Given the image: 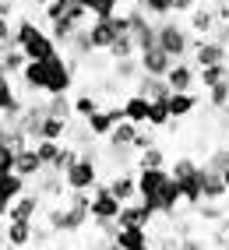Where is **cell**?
<instances>
[{"instance_id": "obj_9", "label": "cell", "mask_w": 229, "mask_h": 250, "mask_svg": "<svg viewBox=\"0 0 229 250\" xmlns=\"http://www.w3.org/2000/svg\"><path fill=\"white\" fill-rule=\"evenodd\" d=\"M138 63H141V71L145 74H155V78H166L169 74V67H173V57L166 53V49H162L159 42L155 46H148V49H141V53H138Z\"/></svg>"}, {"instance_id": "obj_29", "label": "cell", "mask_w": 229, "mask_h": 250, "mask_svg": "<svg viewBox=\"0 0 229 250\" xmlns=\"http://www.w3.org/2000/svg\"><path fill=\"white\" fill-rule=\"evenodd\" d=\"M95 109H103V103H99V95H95V92H81V95L74 99V113H78V120H88Z\"/></svg>"}, {"instance_id": "obj_45", "label": "cell", "mask_w": 229, "mask_h": 250, "mask_svg": "<svg viewBox=\"0 0 229 250\" xmlns=\"http://www.w3.org/2000/svg\"><path fill=\"white\" fill-rule=\"evenodd\" d=\"M211 39L222 42V46H229V21H219V25H215V32H211Z\"/></svg>"}, {"instance_id": "obj_27", "label": "cell", "mask_w": 229, "mask_h": 250, "mask_svg": "<svg viewBox=\"0 0 229 250\" xmlns=\"http://www.w3.org/2000/svg\"><path fill=\"white\" fill-rule=\"evenodd\" d=\"M81 25L74 21V18H67V14H63V18H57V21H50V36L63 46V49H67V42L74 39V32H78Z\"/></svg>"}, {"instance_id": "obj_41", "label": "cell", "mask_w": 229, "mask_h": 250, "mask_svg": "<svg viewBox=\"0 0 229 250\" xmlns=\"http://www.w3.org/2000/svg\"><path fill=\"white\" fill-rule=\"evenodd\" d=\"M67 7H71V0H53V4L42 7V14H46V21H57V18L67 14Z\"/></svg>"}, {"instance_id": "obj_34", "label": "cell", "mask_w": 229, "mask_h": 250, "mask_svg": "<svg viewBox=\"0 0 229 250\" xmlns=\"http://www.w3.org/2000/svg\"><path fill=\"white\" fill-rule=\"evenodd\" d=\"M173 124V113L166 103H152V113H148V127L152 130H162V127H169Z\"/></svg>"}, {"instance_id": "obj_49", "label": "cell", "mask_w": 229, "mask_h": 250, "mask_svg": "<svg viewBox=\"0 0 229 250\" xmlns=\"http://www.w3.org/2000/svg\"><path fill=\"white\" fill-rule=\"evenodd\" d=\"M36 250H67V247H57V243H46V247H36Z\"/></svg>"}, {"instance_id": "obj_16", "label": "cell", "mask_w": 229, "mask_h": 250, "mask_svg": "<svg viewBox=\"0 0 229 250\" xmlns=\"http://www.w3.org/2000/svg\"><path fill=\"white\" fill-rule=\"evenodd\" d=\"M21 109H25V103H21V95H18V88H14V81H11V74H7L4 81H0V116L18 120Z\"/></svg>"}, {"instance_id": "obj_33", "label": "cell", "mask_w": 229, "mask_h": 250, "mask_svg": "<svg viewBox=\"0 0 229 250\" xmlns=\"http://www.w3.org/2000/svg\"><path fill=\"white\" fill-rule=\"evenodd\" d=\"M205 92H208V106L215 113L229 109V81H222V85H215V88H205Z\"/></svg>"}, {"instance_id": "obj_42", "label": "cell", "mask_w": 229, "mask_h": 250, "mask_svg": "<svg viewBox=\"0 0 229 250\" xmlns=\"http://www.w3.org/2000/svg\"><path fill=\"white\" fill-rule=\"evenodd\" d=\"M53 236H57V232L50 226H36V229H32V247H46Z\"/></svg>"}, {"instance_id": "obj_25", "label": "cell", "mask_w": 229, "mask_h": 250, "mask_svg": "<svg viewBox=\"0 0 229 250\" xmlns=\"http://www.w3.org/2000/svg\"><path fill=\"white\" fill-rule=\"evenodd\" d=\"M222 81H229V60L226 63H211V67H198V85L201 88H215Z\"/></svg>"}, {"instance_id": "obj_2", "label": "cell", "mask_w": 229, "mask_h": 250, "mask_svg": "<svg viewBox=\"0 0 229 250\" xmlns=\"http://www.w3.org/2000/svg\"><path fill=\"white\" fill-rule=\"evenodd\" d=\"M155 42L166 49L173 60H187L194 53V32L187 25H180L173 14L162 18V21H155Z\"/></svg>"}, {"instance_id": "obj_28", "label": "cell", "mask_w": 229, "mask_h": 250, "mask_svg": "<svg viewBox=\"0 0 229 250\" xmlns=\"http://www.w3.org/2000/svg\"><path fill=\"white\" fill-rule=\"evenodd\" d=\"M46 113L71 120V113H74V99H67V95H46Z\"/></svg>"}, {"instance_id": "obj_50", "label": "cell", "mask_w": 229, "mask_h": 250, "mask_svg": "<svg viewBox=\"0 0 229 250\" xmlns=\"http://www.w3.org/2000/svg\"><path fill=\"white\" fill-rule=\"evenodd\" d=\"M71 4H78V7H92V0H71ZM92 14V11H88Z\"/></svg>"}, {"instance_id": "obj_17", "label": "cell", "mask_w": 229, "mask_h": 250, "mask_svg": "<svg viewBox=\"0 0 229 250\" xmlns=\"http://www.w3.org/2000/svg\"><path fill=\"white\" fill-rule=\"evenodd\" d=\"M120 106H124V116H127L130 124H138V127H145V124H148V113H152V99H148V95L130 92Z\"/></svg>"}, {"instance_id": "obj_54", "label": "cell", "mask_w": 229, "mask_h": 250, "mask_svg": "<svg viewBox=\"0 0 229 250\" xmlns=\"http://www.w3.org/2000/svg\"><path fill=\"white\" fill-rule=\"evenodd\" d=\"M130 4H134V0H130Z\"/></svg>"}, {"instance_id": "obj_24", "label": "cell", "mask_w": 229, "mask_h": 250, "mask_svg": "<svg viewBox=\"0 0 229 250\" xmlns=\"http://www.w3.org/2000/svg\"><path fill=\"white\" fill-rule=\"evenodd\" d=\"M201 166H205V162H201ZM226 194H229V187H226V176L205 166V201H222Z\"/></svg>"}, {"instance_id": "obj_5", "label": "cell", "mask_w": 229, "mask_h": 250, "mask_svg": "<svg viewBox=\"0 0 229 250\" xmlns=\"http://www.w3.org/2000/svg\"><path fill=\"white\" fill-rule=\"evenodd\" d=\"M63 183H67V190H92L95 183H99V159L78 155L67 169H63Z\"/></svg>"}, {"instance_id": "obj_38", "label": "cell", "mask_w": 229, "mask_h": 250, "mask_svg": "<svg viewBox=\"0 0 229 250\" xmlns=\"http://www.w3.org/2000/svg\"><path fill=\"white\" fill-rule=\"evenodd\" d=\"M25 63H28V57L21 53L18 46H11V49H7V57H4V71H7V74H21Z\"/></svg>"}, {"instance_id": "obj_11", "label": "cell", "mask_w": 229, "mask_h": 250, "mask_svg": "<svg viewBox=\"0 0 229 250\" xmlns=\"http://www.w3.org/2000/svg\"><path fill=\"white\" fill-rule=\"evenodd\" d=\"M32 229H36V219H14L4 226V232H0V243H11L14 250H25L32 243Z\"/></svg>"}, {"instance_id": "obj_44", "label": "cell", "mask_w": 229, "mask_h": 250, "mask_svg": "<svg viewBox=\"0 0 229 250\" xmlns=\"http://www.w3.org/2000/svg\"><path fill=\"white\" fill-rule=\"evenodd\" d=\"M180 250H208V243H205L201 236H194V232H190V236L180 240Z\"/></svg>"}, {"instance_id": "obj_31", "label": "cell", "mask_w": 229, "mask_h": 250, "mask_svg": "<svg viewBox=\"0 0 229 250\" xmlns=\"http://www.w3.org/2000/svg\"><path fill=\"white\" fill-rule=\"evenodd\" d=\"M134 7H141L148 18H155V21H162V18H169L173 14V7H169V0H134Z\"/></svg>"}, {"instance_id": "obj_43", "label": "cell", "mask_w": 229, "mask_h": 250, "mask_svg": "<svg viewBox=\"0 0 229 250\" xmlns=\"http://www.w3.org/2000/svg\"><path fill=\"white\" fill-rule=\"evenodd\" d=\"M201 0H169V7H173V14H190L194 7H198Z\"/></svg>"}, {"instance_id": "obj_13", "label": "cell", "mask_w": 229, "mask_h": 250, "mask_svg": "<svg viewBox=\"0 0 229 250\" xmlns=\"http://www.w3.org/2000/svg\"><path fill=\"white\" fill-rule=\"evenodd\" d=\"M106 183H109L113 197H120L124 205H127V201H138V173H130V169H117Z\"/></svg>"}, {"instance_id": "obj_21", "label": "cell", "mask_w": 229, "mask_h": 250, "mask_svg": "<svg viewBox=\"0 0 229 250\" xmlns=\"http://www.w3.org/2000/svg\"><path fill=\"white\" fill-rule=\"evenodd\" d=\"M67 130H71V120L46 113L42 124H39V138H36V141H63V138H67Z\"/></svg>"}, {"instance_id": "obj_23", "label": "cell", "mask_w": 229, "mask_h": 250, "mask_svg": "<svg viewBox=\"0 0 229 250\" xmlns=\"http://www.w3.org/2000/svg\"><path fill=\"white\" fill-rule=\"evenodd\" d=\"M141 74H145V71H141L138 57H124V60H113V78H117L120 85H134V81H138Z\"/></svg>"}, {"instance_id": "obj_30", "label": "cell", "mask_w": 229, "mask_h": 250, "mask_svg": "<svg viewBox=\"0 0 229 250\" xmlns=\"http://www.w3.org/2000/svg\"><path fill=\"white\" fill-rule=\"evenodd\" d=\"M106 57H109V60H124V57H138V42H134V39H130V32H127V36H120L117 42H113V46L106 49Z\"/></svg>"}, {"instance_id": "obj_3", "label": "cell", "mask_w": 229, "mask_h": 250, "mask_svg": "<svg viewBox=\"0 0 229 250\" xmlns=\"http://www.w3.org/2000/svg\"><path fill=\"white\" fill-rule=\"evenodd\" d=\"M134 173H138V201H141L145 208H152V211L159 215L162 194H166L169 180H173L169 166H155V169H134Z\"/></svg>"}, {"instance_id": "obj_6", "label": "cell", "mask_w": 229, "mask_h": 250, "mask_svg": "<svg viewBox=\"0 0 229 250\" xmlns=\"http://www.w3.org/2000/svg\"><path fill=\"white\" fill-rule=\"evenodd\" d=\"M120 208H124V201H120V197H113L106 180H99L92 187V205H88L92 222H117L120 219Z\"/></svg>"}, {"instance_id": "obj_51", "label": "cell", "mask_w": 229, "mask_h": 250, "mask_svg": "<svg viewBox=\"0 0 229 250\" xmlns=\"http://www.w3.org/2000/svg\"><path fill=\"white\" fill-rule=\"evenodd\" d=\"M32 4H36V7H46V4H53V0H32Z\"/></svg>"}, {"instance_id": "obj_47", "label": "cell", "mask_w": 229, "mask_h": 250, "mask_svg": "<svg viewBox=\"0 0 229 250\" xmlns=\"http://www.w3.org/2000/svg\"><path fill=\"white\" fill-rule=\"evenodd\" d=\"M0 14L11 18V14H14V0H0Z\"/></svg>"}, {"instance_id": "obj_35", "label": "cell", "mask_w": 229, "mask_h": 250, "mask_svg": "<svg viewBox=\"0 0 229 250\" xmlns=\"http://www.w3.org/2000/svg\"><path fill=\"white\" fill-rule=\"evenodd\" d=\"M198 219H201V222H222V219H226L222 201H201V205H198Z\"/></svg>"}, {"instance_id": "obj_8", "label": "cell", "mask_w": 229, "mask_h": 250, "mask_svg": "<svg viewBox=\"0 0 229 250\" xmlns=\"http://www.w3.org/2000/svg\"><path fill=\"white\" fill-rule=\"evenodd\" d=\"M190 60L198 63V67H211V63H226L229 60V46L215 42L211 36H194V53Z\"/></svg>"}, {"instance_id": "obj_14", "label": "cell", "mask_w": 229, "mask_h": 250, "mask_svg": "<svg viewBox=\"0 0 229 250\" xmlns=\"http://www.w3.org/2000/svg\"><path fill=\"white\" fill-rule=\"evenodd\" d=\"M152 219H155V211L152 208H145L141 201H127L124 208H120V229H134V226H141V229H148L152 226Z\"/></svg>"}, {"instance_id": "obj_7", "label": "cell", "mask_w": 229, "mask_h": 250, "mask_svg": "<svg viewBox=\"0 0 229 250\" xmlns=\"http://www.w3.org/2000/svg\"><path fill=\"white\" fill-rule=\"evenodd\" d=\"M127 32H130V39L138 42V53L141 49H148V46H155V18H148L141 7H130L127 11Z\"/></svg>"}, {"instance_id": "obj_36", "label": "cell", "mask_w": 229, "mask_h": 250, "mask_svg": "<svg viewBox=\"0 0 229 250\" xmlns=\"http://www.w3.org/2000/svg\"><path fill=\"white\" fill-rule=\"evenodd\" d=\"M120 4L124 0H92V18H113V14H120Z\"/></svg>"}, {"instance_id": "obj_55", "label": "cell", "mask_w": 229, "mask_h": 250, "mask_svg": "<svg viewBox=\"0 0 229 250\" xmlns=\"http://www.w3.org/2000/svg\"><path fill=\"white\" fill-rule=\"evenodd\" d=\"M0 229H4V226H0Z\"/></svg>"}, {"instance_id": "obj_39", "label": "cell", "mask_w": 229, "mask_h": 250, "mask_svg": "<svg viewBox=\"0 0 229 250\" xmlns=\"http://www.w3.org/2000/svg\"><path fill=\"white\" fill-rule=\"evenodd\" d=\"M148 145H155V138H152V127L145 124V127H138V134H134V141H130V148H134V152H145Z\"/></svg>"}, {"instance_id": "obj_32", "label": "cell", "mask_w": 229, "mask_h": 250, "mask_svg": "<svg viewBox=\"0 0 229 250\" xmlns=\"http://www.w3.org/2000/svg\"><path fill=\"white\" fill-rule=\"evenodd\" d=\"M134 134H138V124H130V120H120L117 127H113L109 130V145H130V141H134Z\"/></svg>"}, {"instance_id": "obj_15", "label": "cell", "mask_w": 229, "mask_h": 250, "mask_svg": "<svg viewBox=\"0 0 229 250\" xmlns=\"http://www.w3.org/2000/svg\"><path fill=\"white\" fill-rule=\"evenodd\" d=\"M39 208H42V194L32 187V190H25L18 201H14L11 208H7V222H14V219H36L39 215Z\"/></svg>"}, {"instance_id": "obj_53", "label": "cell", "mask_w": 229, "mask_h": 250, "mask_svg": "<svg viewBox=\"0 0 229 250\" xmlns=\"http://www.w3.org/2000/svg\"><path fill=\"white\" fill-rule=\"evenodd\" d=\"M4 78H7V71H0V81H4Z\"/></svg>"}, {"instance_id": "obj_40", "label": "cell", "mask_w": 229, "mask_h": 250, "mask_svg": "<svg viewBox=\"0 0 229 250\" xmlns=\"http://www.w3.org/2000/svg\"><path fill=\"white\" fill-rule=\"evenodd\" d=\"M152 250H180V236H176V232H162V236H152Z\"/></svg>"}, {"instance_id": "obj_26", "label": "cell", "mask_w": 229, "mask_h": 250, "mask_svg": "<svg viewBox=\"0 0 229 250\" xmlns=\"http://www.w3.org/2000/svg\"><path fill=\"white\" fill-rule=\"evenodd\" d=\"M155 166H169L166 152H162V145H148L145 152H138V162H134V169H155Z\"/></svg>"}, {"instance_id": "obj_19", "label": "cell", "mask_w": 229, "mask_h": 250, "mask_svg": "<svg viewBox=\"0 0 229 250\" xmlns=\"http://www.w3.org/2000/svg\"><path fill=\"white\" fill-rule=\"evenodd\" d=\"M113 243H117L120 250H148V247H152V232L141 229V226H134V229H117Z\"/></svg>"}, {"instance_id": "obj_18", "label": "cell", "mask_w": 229, "mask_h": 250, "mask_svg": "<svg viewBox=\"0 0 229 250\" xmlns=\"http://www.w3.org/2000/svg\"><path fill=\"white\" fill-rule=\"evenodd\" d=\"M42 169H46V166H42V159H39V152H36V145L18 148V159H14V173L25 176V180H36Z\"/></svg>"}, {"instance_id": "obj_48", "label": "cell", "mask_w": 229, "mask_h": 250, "mask_svg": "<svg viewBox=\"0 0 229 250\" xmlns=\"http://www.w3.org/2000/svg\"><path fill=\"white\" fill-rule=\"evenodd\" d=\"M88 250H120L113 240H103V243H95V247H88Z\"/></svg>"}, {"instance_id": "obj_37", "label": "cell", "mask_w": 229, "mask_h": 250, "mask_svg": "<svg viewBox=\"0 0 229 250\" xmlns=\"http://www.w3.org/2000/svg\"><path fill=\"white\" fill-rule=\"evenodd\" d=\"M205 166H208V169H215V173H222L226 166H229V145L211 148V152H208V159H205Z\"/></svg>"}, {"instance_id": "obj_12", "label": "cell", "mask_w": 229, "mask_h": 250, "mask_svg": "<svg viewBox=\"0 0 229 250\" xmlns=\"http://www.w3.org/2000/svg\"><path fill=\"white\" fill-rule=\"evenodd\" d=\"M187 28L194 32V36H211L215 32V25H219V14H215V4H198L190 14H187Z\"/></svg>"}, {"instance_id": "obj_22", "label": "cell", "mask_w": 229, "mask_h": 250, "mask_svg": "<svg viewBox=\"0 0 229 250\" xmlns=\"http://www.w3.org/2000/svg\"><path fill=\"white\" fill-rule=\"evenodd\" d=\"M166 106H169V113H173V120H184V116H190L194 109L201 106V99L194 95V92H173V95L166 99Z\"/></svg>"}, {"instance_id": "obj_46", "label": "cell", "mask_w": 229, "mask_h": 250, "mask_svg": "<svg viewBox=\"0 0 229 250\" xmlns=\"http://www.w3.org/2000/svg\"><path fill=\"white\" fill-rule=\"evenodd\" d=\"M0 42H7V46H14V28L7 25V18L0 14Z\"/></svg>"}, {"instance_id": "obj_20", "label": "cell", "mask_w": 229, "mask_h": 250, "mask_svg": "<svg viewBox=\"0 0 229 250\" xmlns=\"http://www.w3.org/2000/svg\"><path fill=\"white\" fill-rule=\"evenodd\" d=\"M134 85H138V92H141V95H148L152 103H166V99L173 95L169 81H166V78H155V74H141Z\"/></svg>"}, {"instance_id": "obj_52", "label": "cell", "mask_w": 229, "mask_h": 250, "mask_svg": "<svg viewBox=\"0 0 229 250\" xmlns=\"http://www.w3.org/2000/svg\"><path fill=\"white\" fill-rule=\"evenodd\" d=\"M222 176H226V187H229V166H226V169H222Z\"/></svg>"}, {"instance_id": "obj_10", "label": "cell", "mask_w": 229, "mask_h": 250, "mask_svg": "<svg viewBox=\"0 0 229 250\" xmlns=\"http://www.w3.org/2000/svg\"><path fill=\"white\" fill-rule=\"evenodd\" d=\"M166 81H169L173 92H194V85H198V63H194L190 57L176 60L169 67V74H166Z\"/></svg>"}, {"instance_id": "obj_1", "label": "cell", "mask_w": 229, "mask_h": 250, "mask_svg": "<svg viewBox=\"0 0 229 250\" xmlns=\"http://www.w3.org/2000/svg\"><path fill=\"white\" fill-rule=\"evenodd\" d=\"M14 46H18L28 60H53V57H60V42L46 28H39L32 18H18V25H14Z\"/></svg>"}, {"instance_id": "obj_4", "label": "cell", "mask_w": 229, "mask_h": 250, "mask_svg": "<svg viewBox=\"0 0 229 250\" xmlns=\"http://www.w3.org/2000/svg\"><path fill=\"white\" fill-rule=\"evenodd\" d=\"M127 11H120V14H113V18H92V25H88V36H92V49L95 53H106V49L117 42L120 36H127Z\"/></svg>"}]
</instances>
